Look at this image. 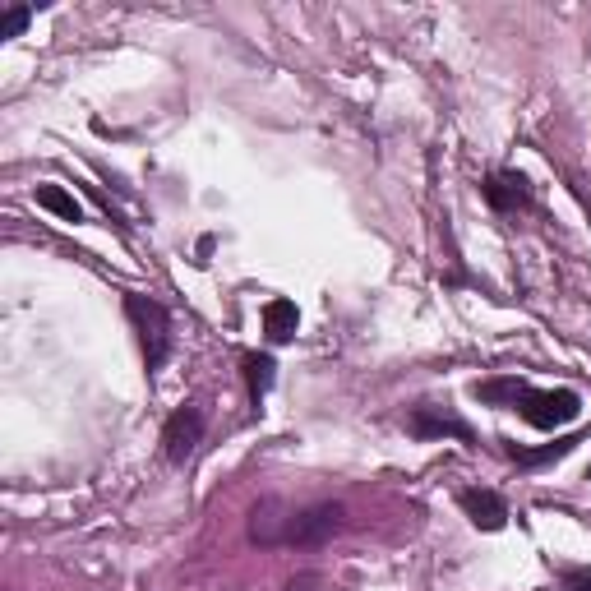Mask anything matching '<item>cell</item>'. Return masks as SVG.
<instances>
[{
	"label": "cell",
	"instance_id": "6da1fadb",
	"mask_svg": "<svg viewBox=\"0 0 591 591\" xmlns=\"http://www.w3.org/2000/svg\"><path fill=\"white\" fill-rule=\"evenodd\" d=\"M342 527V504H310V508H287L278 499L254 508L250 518V541L259 545H319Z\"/></svg>",
	"mask_w": 591,
	"mask_h": 591
},
{
	"label": "cell",
	"instance_id": "7a4b0ae2",
	"mask_svg": "<svg viewBox=\"0 0 591 591\" xmlns=\"http://www.w3.org/2000/svg\"><path fill=\"white\" fill-rule=\"evenodd\" d=\"M125 314H130L134 333H139V347H144V361L148 370H162L167 365V351H171V319L167 310L148 296H125Z\"/></svg>",
	"mask_w": 591,
	"mask_h": 591
},
{
	"label": "cell",
	"instance_id": "3957f363",
	"mask_svg": "<svg viewBox=\"0 0 591 591\" xmlns=\"http://www.w3.org/2000/svg\"><path fill=\"white\" fill-rule=\"evenodd\" d=\"M518 411H522V421H531L536 430H555V425L578 421L582 398L573 388H527Z\"/></svg>",
	"mask_w": 591,
	"mask_h": 591
},
{
	"label": "cell",
	"instance_id": "277c9868",
	"mask_svg": "<svg viewBox=\"0 0 591 591\" xmlns=\"http://www.w3.org/2000/svg\"><path fill=\"white\" fill-rule=\"evenodd\" d=\"M199 439H204V411L199 407H176L167 416V425H162V448H167L171 462H185L199 448Z\"/></svg>",
	"mask_w": 591,
	"mask_h": 591
},
{
	"label": "cell",
	"instance_id": "5b68a950",
	"mask_svg": "<svg viewBox=\"0 0 591 591\" xmlns=\"http://www.w3.org/2000/svg\"><path fill=\"white\" fill-rule=\"evenodd\" d=\"M407 430L416 439H444V435H453V439H462V444H476L471 425L458 421V416H448V411H439V407H416L407 416Z\"/></svg>",
	"mask_w": 591,
	"mask_h": 591
},
{
	"label": "cell",
	"instance_id": "8992f818",
	"mask_svg": "<svg viewBox=\"0 0 591 591\" xmlns=\"http://www.w3.org/2000/svg\"><path fill=\"white\" fill-rule=\"evenodd\" d=\"M485 199H490V208H499V213H518V208L531 204V185L522 171H495V176L485 181Z\"/></svg>",
	"mask_w": 591,
	"mask_h": 591
},
{
	"label": "cell",
	"instance_id": "52a82bcc",
	"mask_svg": "<svg viewBox=\"0 0 591 591\" xmlns=\"http://www.w3.org/2000/svg\"><path fill=\"white\" fill-rule=\"evenodd\" d=\"M458 504H462V513L471 518V527H481V531H504L508 508H504V499H499L495 490H462Z\"/></svg>",
	"mask_w": 591,
	"mask_h": 591
},
{
	"label": "cell",
	"instance_id": "ba28073f",
	"mask_svg": "<svg viewBox=\"0 0 591 591\" xmlns=\"http://www.w3.org/2000/svg\"><path fill=\"white\" fill-rule=\"evenodd\" d=\"M296 328H301V310H296V301H268L264 305V333L273 342H291L296 338Z\"/></svg>",
	"mask_w": 591,
	"mask_h": 591
},
{
	"label": "cell",
	"instance_id": "9c48e42d",
	"mask_svg": "<svg viewBox=\"0 0 591 591\" xmlns=\"http://www.w3.org/2000/svg\"><path fill=\"white\" fill-rule=\"evenodd\" d=\"M37 208L56 213L61 222H84V208H79V199L65 185H37Z\"/></svg>",
	"mask_w": 591,
	"mask_h": 591
},
{
	"label": "cell",
	"instance_id": "30bf717a",
	"mask_svg": "<svg viewBox=\"0 0 591 591\" xmlns=\"http://www.w3.org/2000/svg\"><path fill=\"white\" fill-rule=\"evenodd\" d=\"M471 393H476L481 402H490V407H504V402L518 407L522 393H527V384H522V379H485V384H476Z\"/></svg>",
	"mask_w": 591,
	"mask_h": 591
},
{
	"label": "cell",
	"instance_id": "8fae6325",
	"mask_svg": "<svg viewBox=\"0 0 591 591\" xmlns=\"http://www.w3.org/2000/svg\"><path fill=\"white\" fill-rule=\"evenodd\" d=\"M245 379H250V398L259 402L273 384V361L268 356H245Z\"/></svg>",
	"mask_w": 591,
	"mask_h": 591
},
{
	"label": "cell",
	"instance_id": "7c38bea8",
	"mask_svg": "<svg viewBox=\"0 0 591 591\" xmlns=\"http://www.w3.org/2000/svg\"><path fill=\"white\" fill-rule=\"evenodd\" d=\"M582 439L578 435H568V439H559V444H550V448H541V453H518V462H545V458H564L568 448H578Z\"/></svg>",
	"mask_w": 591,
	"mask_h": 591
},
{
	"label": "cell",
	"instance_id": "4fadbf2b",
	"mask_svg": "<svg viewBox=\"0 0 591 591\" xmlns=\"http://www.w3.org/2000/svg\"><path fill=\"white\" fill-rule=\"evenodd\" d=\"M28 28V10H5L0 14V37H19Z\"/></svg>",
	"mask_w": 591,
	"mask_h": 591
},
{
	"label": "cell",
	"instance_id": "5bb4252c",
	"mask_svg": "<svg viewBox=\"0 0 591 591\" xmlns=\"http://www.w3.org/2000/svg\"><path fill=\"white\" fill-rule=\"evenodd\" d=\"M564 591H591V568H573V573H564Z\"/></svg>",
	"mask_w": 591,
	"mask_h": 591
},
{
	"label": "cell",
	"instance_id": "9a60e30c",
	"mask_svg": "<svg viewBox=\"0 0 591 591\" xmlns=\"http://www.w3.org/2000/svg\"><path fill=\"white\" fill-rule=\"evenodd\" d=\"M314 587H319V578H314V573H305V578H296L287 591H314Z\"/></svg>",
	"mask_w": 591,
	"mask_h": 591
},
{
	"label": "cell",
	"instance_id": "2e32d148",
	"mask_svg": "<svg viewBox=\"0 0 591 591\" xmlns=\"http://www.w3.org/2000/svg\"><path fill=\"white\" fill-rule=\"evenodd\" d=\"M587 476H591V471H587Z\"/></svg>",
	"mask_w": 591,
	"mask_h": 591
}]
</instances>
